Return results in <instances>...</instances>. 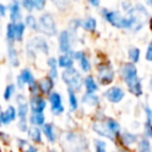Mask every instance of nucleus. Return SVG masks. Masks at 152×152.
I'll return each mask as SVG.
<instances>
[{
  "label": "nucleus",
  "mask_w": 152,
  "mask_h": 152,
  "mask_svg": "<svg viewBox=\"0 0 152 152\" xmlns=\"http://www.w3.org/2000/svg\"><path fill=\"white\" fill-rule=\"evenodd\" d=\"M58 144L62 152H88L90 147V140L87 134L76 128L63 131Z\"/></svg>",
  "instance_id": "1"
},
{
  "label": "nucleus",
  "mask_w": 152,
  "mask_h": 152,
  "mask_svg": "<svg viewBox=\"0 0 152 152\" xmlns=\"http://www.w3.org/2000/svg\"><path fill=\"white\" fill-rule=\"evenodd\" d=\"M119 74L122 82L126 84L128 93H131L135 97H139L142 95V84L138 76V69L135 64L131 62H124L120 65Z\"/></svg>",
  "instance_id": "2"
},
{
  "label": "nucleus",
  "mask_w": 152,
  "mask_h": 152,
  "mask_svg": "<svg viewBox=\"0 0 152 152\" xmlns=\"http://www.w3.org/2000/svg\"><path fill=\"white\" fill-rule=\"evenodd\" d=\"M38 19V27H37V33L50 39V38H56L59 27H58V21L56 19V15L51 11H44L37 15Z\"/></svg>",
  "instance_id": "3"
},
{
  "label": "nucleus",
  "mask_w": 152,
  "mask_h": 152,
  "mask_svg": "<svg viewBox=\"0 0 152 152\" xmlns=\"http://www.w3.org/2000/svg\"><path fill=\"white\" fill-rule=\"evenodd\" d=\"M94 70H95L94 76L100 87L107 88L114 83V81L116 78V72H115V69L109 59H107V58L97 59L95 63Z\"/></svg>",
  "instance_id": "4"
},
{
  "label": "nucleus",
  "mask_w": 152,
  "mask_h": 152,
  "mask_svg": "<svg viewBox=\"0 0 152 152\" xmlns=\"http://www.w3.org/2000/svg\"><path fill=\"white\" fill-rule=\"evenodd\" d=\"M59 80L65 86V89H71L78 95L83 93V75L76 66L68 70H61Z\"/></svg>",
  "instance_id": "5"
},
{
  "label": "nucleus",
  "mask_w": 152,
  "mask_h": 152,
  "mask_svg": "<svg viewBox=\"0 0 152 152\" xmlns=\"http://www.w3.org/2000/svg\"><path fill=\"white\" fill-rule=\"evenodd\" d=\"M26 46H28L31 50L34 51V53L39 57V56H44L45 58L48 56L51 55V43L48 38L36 33L33 36H31L26 42L25 44Z\"/></svg>",
  "instance_id": "6"
},
{
  "label": "nucleus",
  "mask_w": 152,
  "mask_h": 152,
  "mask_svg": "<svg viewBox=\"0 0 152 152\" xmlns=\"http://www.w3.org/2000/svg\"><path fill=\"white\" fill-rule=\"evenodd\" d=\"M72 57L75 59L76 63V68L80 70V72L84 76V75H89L93 74L94 71V64L91 62V57L88 53V51L86 49L82 48H76L72 51Z\"/></svg>",
  "instance_id": "7"
},
{
  "label": "nucleus",
  "mask_w": 152,
  "mask_h": 152,
  "mask_svg": "<svg viewBox=\"0 0 152 152\" xmlns=\"http://www.w3.org/2000/svg\"><path fill=\"white\" fill-rule=\"evenodd\" d=\"M48 103H49V112L52 116L55 118H61L65 114L66 107L64 104V97L63 94L59 90H53L48 97Z\"/></svg>",
  "instance_id": "8"
},
{
  "label": "nucleus",
  "mask_w": 152,
  "mask_h": 152,
  "mask_svg": "<svg viewBox=\"0 0 152 152\" xmlns=\"http://www.w3.org/2000/svg\"><path fill=\"white\" fill-rule=\"evenodd\" d=\"M56 39H57V51H58V55L72 53V51L76 49L75 38L72 37V34L65 27L59 30Z\"/></svg>",
  "instance_id": "9"
},
{
  "label": "nucleus",
  "mask_w": 152,
  "mask_h": 152,
  "mask_svg": "<svg viewBox=\"0 0 152 152\" xmlns=\"http://www.w3.org/2000/svg\"><path fill=\"white\" fill-rule=\"evenodd\" d=\"M125 96H126V91H125V89L121 87V86H119V84H112V86H109V87H107L103 91H102V94H101V97L103 99V100H106L107 102H109V103H112V104H118V103H120L124 99H125Z\"/></svg>",
  "instance_id": "10"
},
{
  "label": "nucleus",
  "mask_w": 152,
  "mask_h": 152,
  "mask_svg": "<svg viewBox=\"0 0 152 152\" xmlns=\"http://www.w3.org/2000/svg\"><path fill=\"white\" fill-rule=\"evenodd\" d=\"M42 132L44 135V140L50 145V146H55L56 144L59 142V138H61V131L58 128V126L53 122V121H46L45 125L42 127Z\"/></svg>",
  "instance_id": "11"
},
{
  "label": "nucleus",
  "mask_w": 152,
  "mask_h": 152,
  "mask_svg": "<svg viewBox=\"0 0 152 152\" xmlns=\"http://www.w3.org/2000/svg\"><path fill=\"white\" fill-rule=\"evenodd\" d=\"M27 103L30 107V113H45L46 109L49 108L48 99L42 94L28 96Z\"/></svg>",
  "instance_id": "12"
},
{
  "label": "nucleus",
  "mask_w": 152,
  "mask_h": 152,
  "mask_svg": "<svg viewBox=\"0 0 152 152\" xmlns=\"http://www.w3.org/2000/svg\"><path fill=\"white\" fill-rule=\"evenodd\" d=\"M7 8H8V21L12 24H17L23 21L24 19V11L20 6V0H11L7 2Z\"/></svg>",
  "instance_id": "13"
},
{
  "label": "nucleus",
  "mask_w": 152,
  "mask_h": 152,
  "mask_svg": "<svg viewBox=\"0 0 152 152\" xmlns=\"http://www.w3.org/2000/svg\"><path fill=\"white\" fill-rule=\"evenodd\" d=\"M6 58L12 69H20L21 58L17 45H6Z\"/></svg>",
  "instance_id": "14"
},
{
  "label": "nucleus",
  "mask_w": 152,
  "mask_h": 152,
  "mask_svg": "<svg viewBox=\"0 0 152 152\" xmlns=\"http://www.w3.org/2000/svg\"><path fill=\"white\" fill-rule=\"evenodd\" d=\"M80 101H81V107H88L93 109H97L101 107L102 97L99 94H88V93H82L80 95Z\"/></svg>",
  "instance_id": "15"
},
{
  "label": "nucleus",
  "mask_w": 152,
  "mask_h": 152,
  "mask_svg": "<svg viewBox=\"0 0 152 152\" xmlns=\"http://www.w3.org/2000/svg\"><path fill=\"white\" fill-rule=\"evenodd\" d=\"M56 83L57 82L52 81L46 75H43V76L38 77V80H37V84L39 87V93L45 97H48L53 90H56Z\"/></svg>",
  "instance_id": "16"
},
{
  "label": "nucleus",
  "mask_w": 152,
  "mask_h": 152,
  "mask_svg": "<svg viewBox=\"0 0 152 152\" xmlns=\"http://www.w3.org/2000/svg\"><path fill=\"white\" fill-rule=\"evenodd\" d=\"M66 91V106H68V112L70 114H76L81 109V101H80V95L75 93L71 89H65Z\"/></svg>",
  "instance_id": "17"
},
{
  "label": "nucleus",
  "mask_w": 152,
  "mask_h": 152,
  "mask_svg": "<svg viewBox=\"0 0 152 152\" xmlns=\"http://www.w3.org/2000/svg\"><path fill=\"white\" fill-rule=\"evenodd\" d=\"M17 75L21 78V81L24 82V84H25L26 87L34 84V83L37 82V80H38V77L36 76L33 69H32L30 65L21 66V68L19 69V72H18Z\"/></svg>",
  "instance_id": "18"
},
{
  "label": "nucleus",
  "mask_w": 152,
  "mask_h": 152,
  "mask_svg": "<svg viewBox=\"0 0 152 152\" xmlns=\"http://www.w3.org/2000/svg\"><path fill=\"white\" fill-rule=\"evenodd\" d=\"M26 138L28 139V141L31 144L37 145V146H42V145L45 144L42 128H39V127L30 126L28 129H27V132H26Z\"/></svg>",
  "instance_id": "19"
},
{
  "label": "nucleus",
  "mask_w": 152,
  "mask_h": 152,
  "mask_svg": "<svg viewBox=\"0 0 152 152\" xmlns=\"http://www.w3.org/2000/svg\"><path fill=\"white\" fill-rule=\"evenodd\" d=\"M97 26H99V21L96 19V17L91 15V14H87L82 18V31L88 33V34H94L97 31Z\"/></svg>",
  "instance_id": "20"
},
{
  "label": "nucleus",
  "mask_w": 152,
  "mask_h": 152,
  "mask_svg": "<svg viewBox=\"0 0 152 152\" xmlns=\"http://www.w3.org/2000/svg\"><path fill=\"white\" fill-rule=\"evenodd\" d=\"M100 86L94 76V74L84 75L83 76V91L88 94H99Z\"/></svg>",
  "instance_id": "21"
},
{
  "label": "nucleus",
  "mask_w": 152,
  "mask_h": 152,
  "mask_svg": "<svg viewBox=\"0 0 152 152\" xmlns=\"http://www.w3.org/2000/svg\"><path fill=\"white\" fill-rule=\"evenodd\" d=\"M57 63L59 70H68L76 66L75 59L71 53H62L57 56Z\"/></svg>",
  "instance_id": "22"
},
{
  "label": "nucleus",
  "mask_w": 152,
  "mask_h": 152,
  "mask_svg": "<svg viewBox=\"0 0 152 152\" xmlns=\"http://www.w3.org/2000/svg\"><path fill=\"white\" fill-rule=\"evenodd\" d=\"M27 121H28L30 126L42 128L45 125V122L48 121V118H46L45 113H30V115L27 118Z\"/></svg>",
  "instance_id": "23"
},
{
  "label": "nucleus",
  "mask_w": 152,
  "mask_h": 152,
  "mask_svg": "<svg viewBox=\"0 0 152 152\" xmlns=\"http://www.w3.org/2000/svg\"><path fill=\"white\" fill-rule=\"evenodd\" d=\"M27 31L32 32L33 34L37 33V27H38V19H37V15L34 13H26L24 15V19H23Z\"/></svg>",
  "instance_id": "24"
},
{
  "label": "nucleus",
  "mask_w": 152,
  "mask_h": 152,
  "mask_svg": "<svg viewBox=\"0 0 152 152\" xmlns=\"http://www.w3.org/2000/svg\"><path fill=\"white\" fill-rule=\"evenodd\" d=\"M18 93V89L14 84V82H8L6 83V86L4 87L2 90V100L7 103H11V101H13L15 94Z\"/></svg>",
  "instance_id": "25"
},
{
  "label": "nucleus",
  "mask_w": 152,
  "mask_h": 152,
  "mask_svg": "<svg viewBox=\"0 0 152 152\" xmlns=\"http://www.w3.org/2000/svg\"><path fill=\"white\" fill-rule=\"evenodd\" d=\"M138 140H139L138 139V135L135 133H132V132H128V131L121 132V134L119 137V141L125 147H128L131 145H134L135 142H138Z\"/></svg>",
  "instance_id": "26"
},
{
  "label": "nucleus",
  "mask_w": 152,
  "mask_h": 152,
  "mask_svg": "<svg viewBox=\"0 0 152 152\" xmlns=\"http://www.w3.org/2000/svg\"><path fill=\"white\" fill-rule=\"evenodd\" d=\"M146 121L144 124V135L146 139L152 138V109L148 106H145Z\"/></svg>",
  "instance_id": "27"
},
{
  "label": "nucleus",
  "mask_w": 152,
  "mask_h": 152,
  "mask_svg": "<svg viewBox=\"0 0 152 152\" xmlns=\"http://www.w3.org/2000/svg\"><path fill=\"white\" fill-rule=\"evenodd\" d=\"M27 32V28L24 24V21L14 24V33H15V44H21L25 40V34Z\"/></svg>",
  "instance_id": "28"
},
{
  "label": "nucleus",
  "mask_w": 152,
  "mask_h": 152,
  "mask_svg": "<svg viewBox=\"0 0 152 152\" xmlns=\"http://www.w3.org/2000/svg\"><path fill=\"white\" fill-rule=\"evenodd\" d=\"M5 42L6 45H17L15 44V33H14V24L7 21L5 26Z\"/></svg>",
  "instance_id": "29"
},
{
  "label": "nucleus",
  "mask_w": 152,
  "mask_h": 152,
  "mask_svg": "<svg viewBox=\"0 0 152 152\" xmlns=\"http://www.w3.org/2000/svg\"><path fill=\"white\" fill-rule=\"evenodd\" d=\"M93 151L94 152H108L107 141L101 138H94L93 139Z\"/></svg>",
  "instance_id": "30"
},
{
  "label": "nucleus",
  "mask_w": 152,
  "mask_h": 152,
  "mask_svg": "<svg viewBox=\"0 0 152 152\" xmlns=\"http://www.w3.org/2000/svg\"><path fill=\"white\" fill-rule=\"evenodd\" d=\"M17 115H18V119L19 120H27L28 115H30V107H28V103L25 102V103H20V104H17Z\"/></svg>",
  "instance_id": "31"
},
{
  "label": "nucleus",
  "mask_w": 152,
  "mask_h": 152,
  "mask_svg": "<svg viewBox=\"0 0 152 152\" xmlns=\"http://www.w3.org/2000/svg\"><path fill=\"white\" fill-rule=\"evenodd\" d=\"M140 49L139 48H137V46H131L129 49H128V51H127V56H128V62H131V63H133V64H135V63H138L139 62V59H140Z\"/></svg>",
  "instance_id": "32"
},
{
  "label": "nucleus",
  "mask_w": 152,
  "mask_h": 152,
  "mask_svg": "<svg viewBox=\"0 0 152 152\" xmlns=\"http://www.w3.org/2000/svg\"><path fill=\"white\" fill-rule=\"evenodd\" d=\"M4 112L6 113V115L8 116V119L13 122H15L18 120V115H17V107L14 103H8L5 108H4Z\"/></svg>",
  "instance_id": "33"
},
{
  "label": "nucleus",
  "mask_w": 152,
  "mask_h": 152,
  "mask_svg": "<svg viewBox=\"0 0 152 152\" xmlns=\"http://www.w3.org/2000/svg\"><path fill=\"white\" fill-rule=\"evenodd\" d=\"M14 144H15L17 150H18L19 152H21V151H24V150L28 146L30 141H28V139H27L26 137H17V138L14 139Z\"/></svg>",
  "instance_id": "34"
},
{
  "label": "nucleus",
  "mask_w": 152,
  "mask_h": 152,
  "mask_svg": "<svg viewBox=\"0 0 152 152\" xmlns=\"http://www.w3.org/2000/svg\"><path fill=\"white\" fill-rule=\"evenodd\" d=\"M138 152H151V144L148 139L141 138L138 140Z\"/></svg>",
  "instance_id": "35"
},
{
  "label": "nucleus",
  "mask_w": 152,
  "mask_h": 152,
  "mask_svg": "<svg viewBox=\"0 0 152 152\" xmlns=\"http://www.w3.org/2000/svg\"><path fill=\"white\" fill-rule=\"evenodd\" d=\"M46 6H48L46 0H33V8H34V12H37L38 14L46 11Z\"/></svg>",
  "instance_id": "36"
},
{
  "label": "nucleus",
  "mask_w": 152,
  "mask_h": 152,
  "mask_svg": "<svg viewBox=\"0 0 152 152\" xmlns=\"http://www.w3.org/2000/svg\"><path fill=\"white\" fill-rule=\"evenodd\" d=\"M45 66H46V70L48 69H56V68H58L57 56H53V55L48 56L45 58Z\"/></svg>",
  "instance_id": "37"
},
{
  "label": "nucleus",
  "mask_w": 152,
  "mask_h": 152,
  "mask_svg": "<svg viewBox=\"0 0 152 152\" xmlns=\"http://www.w3.org/2000/svg\"><path fill=\"white\" fill-rule=\"evenodd\" d=\"M20 6H21L24 12H26V13H34L33 0H20Z\"/></svg>",
  "instance_id": "38"
},
{
  "label": "nucleus",
  "mask_w": 152,
  "mask_h": 152,
  "mask_svg": "<svg viewBox=\"0 0 152 152\" xmlns=\"http://www.w3.org/2000/svg\"><path fill=\"white\" fill-rule=\"evenodd\" d=\"M27 99H28V96H27V94H26L25 91H18V93L15 94L14 99H13V102H14V104L17 106V104L27 102Z\"/></svg>",
  "instance_id": "39"
},
{
  "label": "nucleus",
  "mask_w": 152,
  "mask_h": 152,
  "mask_svg": "<svg viewBox=\"0 0 152 152\" xmlns=\"http://www.w3.org/2000/svg\"><path fill=\"white\" fill-rule=\"evenodd\" d=\"M15 126H17V129L20 133H24V134H26V132H27V129L30 127L27 120H19V119L15 121Z\"/></svg>",
  "instance_id": "40"
},
{
  "label": "nucleus",
  "mask_w": 152,
  "mask_h": 152,
  "mask_svg": "<svg viewBox=\"0 0 152 152\" xmlns=\"http://www.w3.org/2000/svg\"><path fill=\"white\" fill-rule=\"evenodd\" d=\"M45 75L49 76L52 81L57 82V81L59 80V76H61V70H59L58 68H56V69H48Z\"/></svg>",
  "instance_id": "41"
},
{
  "label": "nucleus",
  "mask_w": 152,
  "mask_h": 152,
  "mask_svg": "<svg viewBox=\"0 0 152 152\" xmlns=\"http://www.w3.org/2000/svg\"><path fill=\"white\" fill-rule=\"evenodd\" d=\"M11 140H12V137L8 132L6 131H2L0 129V145L4 144V145H10L11 144Z\"/></svg>",
  "instance_id": "42"
},
{
  "label": "nucleus",
  "mask_w": 152,
  "mask_h": 152,
  "mask_svg": "<svg viewBox=\"0 0 152 152\" xmlns=\"http://www.w3.org/2000/svg\"><path fill=\"white\" fill-rule=\"evenodd\" d=\"M10 125H12V121L8 119V116L6 115V113L4 112V108H2L0 110V129H1V127H7Z\"/></svg>",
  "instance_id": "43"
},
{
  "label": "nucleus",
  "mask_w": 152,
  "mask_h": 152,
  "mask_svg": "<svg viewBox=\"0 0 152 152\" xmlns=\"http://www.w3.org/2000/svg\"><path fill=\"white\" fill-rule=\"evenodd\" d=\"M51 4L53 6H56L57 11H65L70 6V2L69 1H65V0H57V1H52Z\"/></svg>",
  "instance_id": "44"
},
{
  "label": "nucleus",
  "mask_w": 152,
  "mask_h": 152,
  "mask_svg": "<svg viewBox=\"0 0 152 152\" xmlns=\"http://www.w3.org/2000/svg\"><path fill=\"white\" fill-rule=\"evenodd\" d=\"M26 94H27V96H33V95L40 94V93H39V87H38V84H37V82H36L34 84H32V86L26 87Z\"/></svg>",
  "instance_id": "45"
},
{
  "label": "nucleus",
  "mask_w": 152,
  "mask_h": 152,
  "mask_svg": "<svg viewBox=\"0 0 152 152\" xmlns=\"http://www.w3.org/2000/svg\"><path fill=\"white\" fill-rule=\"evenodd\" d=\"M120 6H121V10L125 12V14L127 13V12H129L131 10H132V7H133V4L131 2V1H121L120 2Z\"/></svg>",
  "instance_id": "46"
},
{
  "label": "nucleus",
  "mask_w": 152,
  "mask_h": 152,
  "mask_svg": "<svg viewBox=\"0 0 152 152\" xmlns=\"http://www.w3.org/2000/svg\"><path fill=\"white\" fill-rule=\"evenodd\" d=\"M7 14H8L7 4H5V2H1V1H0V19H1V18L7 17Z\"/></svg>",
  "instance_id": "47"
},
{
  "label": "nucleus",
  "mask_w": 152,
  "mask_h": 152,
  "mask_svg": "<svg viewBox=\"0 0 152 152\" xmlns=\"http://www.w3.org/2000/svg\"><path fill=\"white\" fill-rule=\"evenodd\" d=\"M145 58L146 61L148 62H152V40L148 43L147 45V50H146V53H145Z\"/></svg>",
  "instance_id": "48"
},
{
  "label": "nucleus",
  "mask_w": 152,
  "mask_h": 152,
  "mask_svg": "<svg viewBox=\"0 0 152 152\" xmlns=\"http://www.w3.org/2000/svg\"><path fill=\"white\" fill-rule=\"evenodd\" d=\"M21 152H40V148H39V146H37V145H33V144H28V146L24 150V151H21Z\"/></svg>",
  "instance_id": "49"
},
{
  "label": "nucleus",
  "mask_w": 152,
  "mask_h": 152,
  "mask_svg": "<svg viewBox=\"0 0 152 152\" xmlns=\"http://www.w3.org/2000/svg\"><path fill=\"white\" fill-rule=\"evenodd\" d=\"M87 4L93 8H101V1L100 0H88Z\"/></svg>",
  "instance_id": "50"
},
{
  "label": "nucleus",
  "mask_w": 152,
  "mask_h": 152,
  "mask_svg": "<svg viewBox=\"0 0 152 152\" xmlns=\"http://www.w3.org/2000/svg\"><path fill=\"white\" fill-rule=\"evenodd\" d=\"M46 152H61L58 148H56L55 146H49L48 148H46Z\"/></svg>",
  "instance_id": "51"
},
{
  "label": "nucleus",
  "mask_w": 152,
  "mask_h": 152,
  "mask_svg": "<svg viewBox=\"0 0 152 152\" xmlns=\"http://www.w3.org/2000/svg\"><path fill=\"white\" fill-rule=\"evenodd\" d=\"M148 25H150V28H151V31H152V17L150 18V21H148Z\"/></svg>",
  "instance_id": "52"
},
{
  "label": "nucleus",
  "mask_w": 152,
  "mask_h": 152,
  "mask_svg": "<svg viewBox=\"0 0 152 152\" xmlns=\"http://www.w3.org/2000/svg\"><path fill=\"white\" fill-rule=\"evenodd\" d=\"M146 5H148V6L152 7V0H147V1H146Z\"/></svg>",
  "instance_id": "53"
},
{
  "label": "nucleus",
  "mask_w": 152,
  "mask_h": 152,
  "mask_svg": "<svg viewBox=\"0 0 152 152\" xmlns=\"http://www.w3.org/2000/svg\"><path fill=\"white\" fill-rule=\"evenodd\" d=\"M0 152H4V148H2V146L0 145Z\"/></svg>",
  "instance_id": "54"
},
{
  "label": "nucleus",
  "mask_w": 152,
  "mask_h": 152,
  "mask_svg": "<svg viewBox=\"0 0 152 152\" xmlns=\"http://www.w3.org/2000/svg\"><path fill=\"white\" fill-rule=\"evenodd\" d=\"M1 109H2V106H1V103H0V110H1Z\"/></svg>",
  "instance_id": "55"
}]
</instances>
